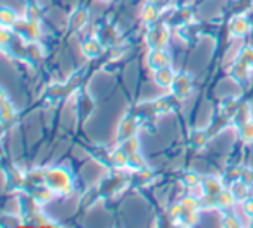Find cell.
Returning <instances> with one entry per match:
<instances>
[{
    "mask_svg": "<svg viewBox=\"0 0 253 228\" xmlns=\"http://www.w3.org/2000/svg\"><path fill=\"white\" fill-rule=\"evenodd\" d=\"M43 184L50 187L57 195H67L74 191L73 173L62 165L45 166L43 168Z\"/></svg>",
    "mask_w": 253,
    "mask_h": 228,
    "instance_id": "obj_1",
    "label": "cell"
},
{
    "mask_svg": "<svg viewBox=\"0 0 253 228\" xmlns=\"http://www.w3.org/2000/svg\"><path fill=\"white\" fill-rule=\"evenodd\" d=\"M14 33L19 36L21 43L28 45V43H33V41L40 40L42 28L38 21H28V19H24V17H21L16 26H14Z\"/></svg>",
    "mask_w": 253,
    "mask_h": 228,
    "instance_id": "obj_2",
    "label": "cell"
},
{
    "mask_svg": "<svg viewBox=\"0 0 253 228\" xmlns=\"http://www.w3.org/2000/svg\"><path fill=\"white\" fill-rule=\"evenodd\" d=\"M170 90H172V95L176 96L177 99H184L191 93V90H193L191 76L188 72H177L172 84H170Z\"/></svg>",
    "mask_w": 253,
    "mask_h": 228,
    "instance_id": "obj_3",
    "label": "cell"
},
{
    "mask_svg": "<svg viewBox=\"0 0 253 228\" xmlns=\"http://www.w3.org/2000/svg\"><path fill=\"white\" fill-rule=\"evenodd\" d=\"M170 33L167 30V26L160 24V26H153L147 34V43L150 48H166L169 43Z\"/></svg>",
    "mask_w": 253,
    "mask_h": 228,
    "instance_id": "obj_4",
    "label": "cell"
},
{
    "mask_svg": "<svg viewBox=\"0 0 253 228\" xmlns=\"http://www.w3.org/2000/svg\"><path fill=\"white\" fill-rule=\"evenodd\" d=\"M147 65L152 70H157L160 67L170 65V55L166 48H150L147 55Z\"/></svg>",
    "mask_w": 253,
    "mask_h": 228,
    "instance_id": "obj_5",
    "label": "cell"
},
{
    "mask_svg": "<svg viewBox=\"0 0 253 228\" xmlns=\"http://www.w3.org/2000/svg\"><path fill=\"white\" fill-rule=\"evenodd\" d=\"M138 127L140 126H138V120L134 119V117H131V115L124 117V119L121 120L119 127H117V141H119V144L123 141H126V139L136 136Z\"/></svg>",
    "mask_w": 253,
    "mask_h": 228,
    "instance_id": "obj_6",
    "label": "cell"
},
{
    "mask_svg": "<svg viewBox=\"0 0 253 228\" xmlns=\"http://www.w3.org/2000/svg\"><path fill=\"white\" fill-rule=\"evenodd\" d=\"M252 31V23L248 21L247 16H241V14H238V16H234L233 19H231L229 23V33L233 34L234 38H243L247 36L248 33Z\"/></svg>",
    "mask_w": 253,
    "mask_h": 228,
    "instance_id": "obj_7",
    "label": "cell"
},
{
    "mask_svg": "<svg viewBox=\"0 0 253 228\" xmlns=\"http://www.w3.org/2000/svg\"><path fill=\"white\" fill-rule=\"evenodd\" d=\"M90 21V12L84 7H76V9L71 12L69 19H67V26L73 31H81Z\"/></svg>",
    "mask_w": 253,
    "mask_h": 228,
    "instance_id": "obj_8",
    "label": "cell"
},
{
    "mask_svg": "<svg viewBox=\"0 0 253 228\" xmlns=\"http://www.w3.org/2000/svg\"><path fill=\"white\" fill-rule=\"evenodd\" d=\"M81 52H83V55L88 57V59H97V57H100L103 52L102 41L98 40L97 36L84 38V40L81 41Z\"/></svg>",
    "mask_w": 253,
    "mask_h": 228,
    "instance_id": "obj_9",
    "label": "cell"
},
{
    "mask_svg": "<svg viewBox=\"0 0 253 228\" xmlns=\"http://www.w3.org/2000/svg\"><path fill=\"white\" fill-rule=\"evenodd\" d=\"M153 72H155L153 74V81H155V84L160 88H170L174 77H176V72H174L170 65L160 67V69L153 70Z\"/></svg>",
    "mask_w": 253,
    "mask_h": 228,
    "instance_id": "obj_10",
    "label": "cell"
},
{
    "mask_svg": "<svg viewBox=\"0 0 253 228\" xmlns=\"http://www.w3.org/2000/svg\"><path fill=\"white\" fill-rule=\"evenodd\" d=\"M21 19V16L17 14V10H14L9 5H0V26L3 28H12L17 24V21Z\"/></svg>",
    "mask_w": 253,
    "mask_h": 228,
    "instance_id": "obj_11",
    "label": "cell"
},
{
    "mask_svg": "<svg viewBox=\"0 0 253 228\" xmlns=\"http://www.w3.org/2000/svg\"><path fill=\"white\" fill-rule=\"evenodd\" d=\"M236 202H238L236 197H234L229 189H222V191L215 195V209L229 211V209H233V206L236 204Z\"/></svg>",
    "mask_w": 253,
    "mask_h": 228,
    "instance_id": "obj_12",
    "label": "cell"
},
{
    "mask_svg": "<svg viewBox=\"0 0 253 228\" xmlns=\"http://www.w3.org/2000/svg\"><path fill=\"white\" fill-rule=\"evenodd\" d=\"M203 195H217L224 189L222 180L215 179V177H203L200 180Z\"/></svg>",
    "mask_w": 253,
    "mask_h": 228,
    "instance_id": "obj_13",
    "label": "cell"
},
{
    "mask_svg": "<svg viewBox=\"0 0 253 228\" xmlns=\"http://www.w3.org/2000/svg\"><path fill=\"white\" fill-rule=\"evenodd\" d=\"M250 70H252V67L248 65L245 60L238 59L236 62H234V65L231 67V76H233L234 81H238V83H243V81H247L248 77H250Z\"/></svg>",
    "mask_w": 253,
    "mask_h": 228,
    "instance_id": "obj_14",
    "label": "cell"
},
{
    "mask_svg": "<svg viewBox=\"0 0 253 228\" xmlns=\"http://www.w3.org/2000/svg\"><path fill=\"white\" fill-rule=\"evenodd\" d=\"M159 16H160V10L157 7V3L153 2H147L141 9V21H143L147 26H153V24L159 21Z\"/></svg>",
    "mask_w": 253,
    "mask_h": 228,
    "instance_id": "obj_15",
    "label": "cell"
},
{
    "mask_svg": "<svg viewBox=\"0 0 253 228\" xmlns=\"http://www.w3.org/2000/svg\"><path fill=\"white\" fill-rule=\"evenodd\" d=\"M229 191L233 192V195L236 197L238 202H243L245 199L250 197V185L245 184L241 179L240 180H234V182H231Z\"/></svg>",
    "mask_w": 253,
    "mask_h": 228,
    "instance_id": "obj_16",
    "label": "cell"
},
{
    "mask_svg": "<svg viewBox=\"0 0 253 228\" xmlns=\"http://www.w3.org/2000/svg\"><path fill=\"white\" fill-rule=\"evenodd\" d=\"M127 160H129V155L124 151L123 148H116L112 153H110V163H112L116 168L123 170V168H127Z\"/></svg>",
    "mask_w": 253,
    "mask_h": 228,
    "instance_id": "obj_17",
    "label": "cell"
},
{
    "mask_svg": "<svg viewBox=\"0 0 253 228\" xmlns=\"http://www.w3.org/2000/svg\"><path fill=\"white\" fill-rule=\"evenodd\" d=\"M250 119H252L250 106H248L247 103H241V105L236 108V112H234V117H233L234 126H236V127H241L245 122H248Z\"/></svg>",
    "mask_w": 253,
    "mask_h": 228,
    "instance_id": "obj_18",
    "label": "cell"
},
{
    "mask_svg": "<svg viewBox=\"0 0 253 228\" xmlns=\"http://www.w3.org/2000/svg\"><path fill=\"white\" fill-rule=\"evenodd\" d=\"M14 117H16V108H14V105L9 101V99H5V101L0 105V124H9L14 120Z\"/></svg>",
    "mask_w": 253,
    "mask_h": 228,
    "instance_id": "obj_19",
    "label": "cell"
},
{
    "mask_svg": "<svg viewBox=\"0 0 253 228\" xmlns=\"http://www.w3.org/2000/svg\"><path fill=\"white\" fill-rule=\"evenodd\" d=\"M40 14H42V7L37 2H28L23 9V16L28 21H40Z\"/></svg>",
    "mask_w": 253,
    "mask_h": 228,
    "instance_id": "obj_20",
    "label": "cell"
},
{
    "mask_svg": "<svg viewBox=\"0 0 253 228\" xmlns=\"http://www.w3.org/2000/svg\"><path fill=\"white\" fill-rule=\"evenodd\" d=\"M127 168L133 170V172H141V170L148 168L147 162H145V158L141 156L140 151L129 155V160H127Z\"/></svg>",
    "mask_w": 253,
    "mask_h": 228,
    "instance_id": "obj_21",
    "label": "cell"
},
{
    "mask_svg": "<svg viewBox=\"0 0 253 228\" xmlns=\"http://www.w3.org/2000/svg\"><path fill=\"white\" fill-rule=\"evenodd\" d=\"M238 134H240L241 141L247 144H253V119L245 122L241 127H238Z\"/></svg>",
    "mask_w": 253,
    "mask_h": 228,
    "instance_id": "obj_22",
    "label": "cell"
},
{
    "mask_svg": "<svg viewBox=\"0 0 253 228\" xmlns=\"http://www.w3.org/2000/svg\"><path fill=\"white\" fill-rule=\"evenodd\" d=\"M12 40H14V30L12 28L0 26V50L9 48V46L12 45Z\"/></svg>",
    "mask_w": 253,
    "mask_h": 228,
    "instance_id": "obj_23",
    "label": "cell"
},
{
    "mask_svg": "<svg viewBox=\"0 0 253 228\" xmlns=\"http://www.w3.org/2000/svg\"><path fill=\"white\" fill-rule=\"evenodd\" d=\"M140 139H138L136 136L134 137H129V139H126V141H123L121 142V148L124 149V151L127 153V155H133V153H138L140 151Z\"/></svg>",
    "mask_w": 253,
    "mask_h": 228,
    "instance_id": "obj_24",
    "label": "cell"
},
{
    "mask_svg": "<svg viewBox=\"0 0 253 228\" xmlns=\"http://www.w3.org/2000/svg\"><path fill=\"white\" fill-rule=\"evenodd\" d=\"M191 141H193V144H195V148H203V146L209 142V134L205 132V130H195L193 132V137H191Z\"/></svg>",
    "mask_w": 253,
    "mask_h": 228,
    "instance_id": "obj_25",
    "label": "cell"
},
{
    "mask_svg": "<svg viewBox=\"0 0 253 228\" xmlns=\"http://www.w3.org/2000/svg\"><path fill=\"white\" fill-rule=\"evenodd\" d=\"M238 59L245 60V62H247L248 65H250L252 69H253V46H245V48H241Z\"/></svg>",
    "mask_w": 253,
    "mask_h": 228,
    "instance_id": "obj_26",
    "label": "cell"
},
{
    "mask_svg": "<svg viewBox=\"0 0 253 228\" xmlns=\"http://www.w3.org/2000/svg\"><path fill=\"white\" fill-rule=\"evenodd\" d=\"M241 172H243V168H241V166H231V168L226 172V180L229 184L234 182V180H240L241 179Z\"/></svg>",
    "mask_w": 253,
    "mask_h": 228,
    "instance_id": "obj_27",
    "label": "cell"
},
{
    "mask_svg": "<svg viewBox=\"0 0 253 228\" xmlns=\"http://www.w3.org/2000/svg\"><path fill=\"white\" fill-rule=\"evenodd\" d=\"M222 227H227V228H240L241 227V222L236 215H226L222 218Z\"/></svg>",
    "mask_w": 253,
    "mask_h": 228,
    "instance_id": "obj_28",
    "label": "cell"
},
{
    "mask_svg": "<svg viewBox=\"0 0 253 228\" xmlns=\"http://www.w3.org/2000/svg\"><path fill=\"white\" fill-rule=\"evenodd\" d=\"M200 180H202V177L198 175V173H195V172H188L186 175H184V180H183V182L186 184L188 187H195V185L200 184Z\"/></svg>",
    "mask_w": 253,
    "mask_h": 228,
    "instance_id": "obj_29",
    "label": "cell"
},
{
    "mask_svg": "<svg viewBox=\"0 0 253 228\" xmlns=\"http://www.w3.org/2000/svg\"><path fill=\"white\" fill-rule=\"evenodd\" d=\"M241 209H243V213L248 216V218H250V220L253 218V197H252V195L241 202Z\"/></svg>",
    "mask_w": 253,
    "mask_h": 228,
    "instance_id": "obj_30",
    "label": "cell"
},
{
    "mask_svg": "<svg viewBox=\"0 0 253 228\" xmlns=\"http://www.w3.org/2000/svg\"><path fill=\"white\" fill-rule=\"evenodd\" d=\"M241 180L248 185L253 184V166H245L243 172H241Z\"/></svg>",
    "mask_w": 253,
    "mask_h": 228,
    "instance_id": "obj_31",
    "label": "cell"
},
{
    "mask_svg": "<svg viewBox=\"0 0 253 228\" xmlns=\"http://www.w3.org/2000/svg\"><path fill=\"white\" fill-rule=\"evenodd\" d=\"M5 99H9L7 98V93L2 90V88H0V105H2L3 101H5Z\"/></svg>",
    "mask_w": 253,
    "mask_h": 228,
    "instance_id": "obj_32",
    "label": "cell"
},
{
    "mask_svg": "<svg viewBox=\"0 0 253 228\" xmlns=\"http://www.w3.org/2000/svg\"><path fill=\"white\" fill-rule=\"evenodd\" d=\"M100 2H103V3H110L112 0H100Z\"/></svg>",
    "mask_w": 253,
    "mask_h": 228,
    "instance_id": "obj_33",
    "label": "cell"
},
{
    "mask_svg": "<svg viewBox=\"0 0 253 228\" xmlns=\"http://www.w3.org/2000/svg\"><path fill=\"white\" fill-rule=\"evenodd\" d=\"M148 2H153V3H159L160 0H148Z\"/></svg>",
    "mask_w": 253,
    "mask_h": 228,
    "instance_id": "obj_34",
    "label": "cell"
},
{
    "mask_svg": "<svg viewBox=\"0 0 253 228\" xmlns=\"http://www.w3.org/2000/svg\"><path fill=\"white\" fill-rule=\"evenodd\" d=\"M250 225H252V227H253V218H252V223H250Z\"/></svg>",
    "mask_w": 253,
    "mask_h": 228,
    "instance_id": "obj_35",
    "label": "cell"
}]
</instances>
